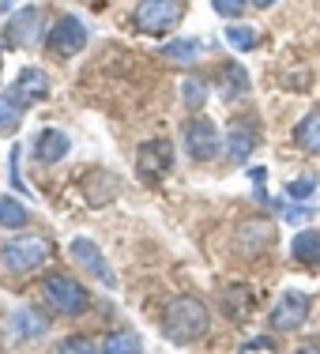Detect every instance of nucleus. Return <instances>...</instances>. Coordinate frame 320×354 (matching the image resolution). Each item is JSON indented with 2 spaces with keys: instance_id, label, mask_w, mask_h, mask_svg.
<instances>
[{
  "instance_id": "393cba45",
  "label": "nucleus",
  "mask_w": 320,
  "mask_h": 354,
  "mask_svg": "<svg viewBox=\"0 0 320 354\" xmlns=\"http://www.w3.org/2000/svg\"><path fill=\"white\" fill-rule=\"evenodd\" d=\"M200 53H204V41L200 38H178L170 46H162V57H170V61H196Z\"/></svg>"
},
{
  "instance_id": "2eb2a0df",
  "label": "nucleus",
  "mask_w": 320,
  "mask_h": 354,
  "mask_svg": "<svg viewBox=\"0 0 320 354\" xmlns=\"http://www.w3.org/2000/svg\"><path fill=\"white\" fill-rule=\"evenodd\" d=\"M256 147H260L256 124H252V121H234L230 124V136H226V155H230V162H249Z\"/></svg>"
},
{
  "instance_id": "20e7f679",
  "label": "nucleus",
  "mask_w": 320,
  "mask_h": 354,
  "mask_svg": "<svg viewBox=\"0 0 320 354\" xmlns=\"http://www.w3.org/2000/svg\"><path fill=\"white\" fill-rule=\"evenodd\" d=\"M181 23V0H140L136 4V27L143 35H170Z\"/></svg>"
},
{
  "instance_id": "6e6552de",
  "label": "nucleus",
  "mask_w": 320,
  "mask_h": 354,
  "mask_svg": "<svg viewBox=\"0 0 320 354\" xmlns=\"http://www.w3.org/2000/svg\"><path fill=\"white\" fill-rule=\"evenodd\" d=\"M68 252H72L75 264H79L87 275H95V279L102 283L106 290H117V275H113V268H109V260L102 257V249H98L91 238H72Z\"/></svg>"
},
{
  "instance_id": "7c9ffc66",
  "label": "nucleus",
  "mask_w": 320,
  "mask_h": 354,
  "mask_svg": "<svg viewBox=\"0 0 320 354\" xmlns=\"http://www.w3.org/2000/svg\"><path fill=\"white\" fill-rule=\"evenodd\" d=\"M275 207H279V212H283L286 218H290V223H305V218H309L305 207H283V204H275Z\"/></svg>"
},
{
  "instance_id": "5701e85b",
  "label": "nucleus",
  "mask_w": 320,
  "mask_h": 354,
  "mask_svg": "<svg viewBox=\"0 0 320 354\" xmlns=\"http://www.w3.org/2000/svg\"><path fill=\"white\" fill-rule=\"evenodd\" d=\"M19 121H23V106L12 95H0V136L19 132Z\"/></svg>"
},
{
  "instance_id": "4468645a",
  "label": "nucleus",
  "mask_w": 320,
  "mask_h": 354,
  "mask_svg": "<svg viewBox=\"0 0 320 354\" xmlns=\"http://www.w3.org/2000/svg\"><path fill=\"white\" fill-rule=\"evenodd\" d=\"M121 192V181H117V174L113 170H91L87 177H83V200H87L91 207H106L109 200Z\"/></svg>"
},
{
  "instance_id": "a878e982",
  "label": "nucleus",
  "mask_w": 320,
  "mask_h": 354,
  "mask_svg": "<svg viewBox=\"0 0 320 354\" xmlns=\"http://www.w3.org/2000/svg\"><path fill=\"white\" fill-rule=\"evenodd\" d=\"M226 41H230L234 49H238V53H252V49H256V41H260V35L252 27H226Z\"/></svg>"
},
{
  "instance_id": "39448f33",
  "label": "nucleus",
  "mask_w": 320,
  "mask_h": 354,
  "mask_svg": "<svg viewBox=\"0 0 320 354\" xmlns=\"http://www.w3.org/2000/svg\"><path fill=\"white\" fill-rule=\"evenodd\" d=\"M46 332H49V317L30 306H19L12 313H4V324H0L4 343H30V339H41Z\"/></svg>"
},
{
  "instance_id": "f8f14e48",
  "label": "nucleus",
  "mask_w": 320,
  "mask_h": 354,
  "mask_svg": "<svg viewBox=\"0 0 320 354\" xmlns=\"http://www.w3.org/2000/svg\"><path fill=\"white\" fill-rule=\"evenodd\" d=\"M185 147H189V155L196 158V162H211L218 155V129L207 117L189 121V129H185Z\"/></svg>"
},
{
  "instance_id": "9b49d317",
  "label": "nucleus",
  "mask_w": 320,
  "mask_h": 354,
  "mask_svg": "<svg viewBox=\"0 0 320 354\" xmlns=\"http://www.w3.org/2000/svg\"><path fill=\"white\" fill-rule=\"evenodd\" d=\"M4 38H8V46H38L41 41V8L27 4L19 12H12V19L4 27Z\"/></svg>"
},
{
  "instance_id": "dca6fc26",
  "label": "nucleus",
  "mask_w": 320,
  "mask_h": 354,
  "mask_svg": "<svg viewBox=\"0 0 320 354\" xmlns=\"http://www.w3.org/2000/svg\"><path fill=\"white\" fill-rule=\"evenodd\" d=\"M72 151V140H68V132H61V129H46V132H38V140H35V158L41 166H53V162H61L64 155Z\"/></svg>"
},
{
  "instance_id": "f03ea898",
  "label": "nucleus",
  "mask_w": 320,
  "mask_h": 354,
  "mask_svg": "<svg viewBox=\"0 0 320 354\" xmlns=\"http://www.w3.org/2000/svg\"><path fill=\"white\" fill-rule=\"evenodd\" d=\"M41 294H46V301L61 317H83L91 306L87 286L75 283L72 275H46V279H41Z\"/></svg>"
},
{
  "instance_id": "a211bd4d",
  "label": "nucleus",
  "mask_w": 320,
  "mask_h": 354,
  "mask_svg": "<svg viewBox=\"0 0 320 354\" xmlns=\"http://www.w3.org/2000/svg\"><path fill=\"white\" fill-rule=\"evenodd\" d=\"M290 257L298 260V264L320 268V230H298V234H294Z\"/></svg>"
},
{
  "instance_id": "f257e3e1",
  "label": "nucleus",
  "mask_w": 320,
  "mask_h": 354,
  "mask_svg": "<svg viewBox=\"0 0 320 354\" xmlns=\"http://www.w3.org/2000/svg\"><path fill=\"white\" fill-rule=\"evenodd\" d=\"M207 328H211V313H207V306L200 298H192V294L173 298L162 313V335L170 343H181V347L204 339Z\"/></svg>"
},
{
  "instance_id": "aec40b11",
  "label": "nucleus",
  "mask_w": 320,
  "mask_h": 354,
  "mask_svg": "<svg viewBox=\"0 0 320 354\" xmlns=\"http://www.w3.org/2000/svg\"><path fill=\"white\" fill-rule=\"evenodd\" d=\"M223 309H226V317H230V320H249L252 317V294L241 283L226 286V290H223Z\"/></svg>"
},
{
  "instance_id": "b1692460",
  "label": "nucleus",
  "mask_w": 320,
  "mask_h": 354,
  "mask_svg": "<svg viewBox=\"0 0 320 354\" xmlns=\"http://www.w3.org/2000/svg\"><path fill=\"white\" fill-rule=\"evenodd\" d=\"M102 351H109V354H140L143 339L136 332H109L106 343H102Z\"/></svg>"
},
{
  "instance_id": "bb28decb",
  "label": "nucleus",
  "mask_w": 320,
  "mask_h": 354,
  "mask_svg": "<svg viewBox=\"0 0 320 354\" xmlns=\"http://www.w3.org/2000/svg\"><path fill=\"white\" fill-rule=\"evenodd\" d=\"M317 192V174H305V177H298V181H290L286 185V196L298 204V200H309Z\"/></svg>"
},
{
  "instance_id": "c756f323",
  "label": "nucleus",
  "mask_w": 320,
  "mask_h": 354,
  "mask_svg": "<svg viewBox=\"0 0 320 354\" xmlns=\"http://www.w3.org/2000/svg\"><path fill=\"white\" fill-rule=\"evenodd\" d=\"M241 351H275V339L272 335H256V339L241 343Z\"/></svg>"
},
{
  "instance_id": "f3484780",
  "label": "nucleus",
  "mask_w": 320,
  "mask_h": 354,
  "mask_svg": "<svg viewBox=\"0 0 320 354\" xmlns=\"http://www.w3.org/2000/svg\"><path fill=\"white\" fill-rule=\"evenodd\" d=\"M249 72L241 68V64H223L218 68V95H223V102H241V98L249 95Z\"/></svg>"
},
{
  "instance_id": "7ed1b4c3",
  "label": "nucleus",
  "mask_w": 320,
  "mask_h": 354,
  "mask_svg": "<svg viewBox=\"0 0 320 354\" xmlns=\"http://www.w3.org/2000/svg\"><path fill=\"white\" fill-rule=\"evenodd\" d=\"M49 252L53 249H49L46 238L27 234V238L8 241L4 252H0V264H4V272H12V275H30V272H38V268L49 260Z\"/></svg>"
},
{
  "instance_id": "4be33fe9",
  "label": "nucleus",
  "mask_w": 320,
  "mask_h": 354,
  "mask_svg": "<svg viewBox=\"0 0 320 354\" xmlns=\"http://www.w3.org/2000/svg\"><path fill=\"white\" fill-rule=\"evenodd\" d=\"M27 223H30V212L19 204V200L0 196V226H4V230H23Z\"/></svg>"
},
{
  "instance_id": "2f4dec72",
  "label": "nucleus",
  "mask_w": 320,
  "mask_h": 354,
  "mask_svg": "<svg viewBox=\"0 0 320 354\" xmlns=\"http://www.w3.org/2000/svg\"><path fill=\"white\" fill-rule=\"evenodd\" d=\"M249 4H252V8H260V12H264V8H272L275 0H249Z\"/></svg>"
},
{
  "instance_id": "6ab92c4d",
  "label": "nucleus",
  "mask_w": 320,
  "mask_h": 354,
  "mask_svg": "<svg viewBox=\"0 0 320 354\" xmlns=\"http://www.w3.org/2000/svg\"><path fill=\"white\" fill-rule=\"evenodd\" d=\"M294 143H298L305 155H320V109L305 113L298 124H294Z\"/></svg>"
},
{
  "instance_id": "0eeeda50",
  "label": "nucleus",
  "mask_w": 320,
  "mask_h": 354,
  "mask_svg": "<svg viewBox=\"0 0 320 354\" xmlns=\"http://www.w3.org/2000/svg\"><path fill=\"white\" fill-rule=\"evenodd\" d=\"M46 46H49V53H57V57L83 53V46H87V27H83V19L79 15H61V19L49 27Z\"/></svg>"
},
{
  "instance_id": "423d86ee",
  "label": "nucleus",
  "mask_w": 320,
  "mask_h": 354,
  "mask_svg": "<svg viewBox=\"0 0 320 354\" xmlns=\"http://www.w3.org/2000/svg\"><path fill=\"white\" fill-rule=\"evenodd\" d=\"M173 143L170 140H147L143 147L136 151V170L147 185H158L166 174L173 170Z\"/></svg>"
},
{
  "instance_id": "412c9836",
  "label": "nucleus",
  "mask_w": 320,
  "mask_h": 354,
  "mask_svg": "<svg viewBox=\"0 0 320 354\" xmlns=\"http://www.w3.org/2000/svg\"><path fill=\"white\" fill-rule=\"evenodd\" d=\"M207 95H211V87H207L204 75H185V80H181V102L189 106L192 113H196V109H204Z\"/></svg>"
},
{
  "instance_id": "9d476101",
  "label": "nucleus",
  "mask_w": 320,
  "mask_h": 354,
  "mask_svg": "<svg viewBox=\"0 0 320 354\" xmlns=\"http://www.w3.org/2000/svg\"><path fill=\"white\" fill-rule=\"evenodd\" d=\"M272 241H275V223H267V218H245L234 230V249L241 257H260Z\"/></svg>"
},
{
  "instance_id": "cd10ccee",
  "label": "nucleus",
  "mask_w": 320,
  "mask_h": 354,
  "mask_svg": "<svg viewBox=\"0 0 320 354\" xmlns=\"http://www.w3.org/2000/svg\"><path fill=\"white\" fill-rule=\"evenodd\" d=\"M245 4L249 0H211L215 15H223V19H238V15L245 12Z\"/></svg>"
},
{
  "instance_id": "ddd939ff",
  "label": "nucleus",
  "mask_w": 320,
  "mask_h": 354,
  "mask_svg": "<svg viewBox=\"0 0 320 354\" xmlns=\"http://www.w3.org/2000/svg\"><path fill=\"white\" fill-rule=\"evenodd\" d=\"M8 95H12L23 109H30L35 102H46L49 98V75L41 68H23L19 75H15V83H12Z\"/></svg>"
},
{
  "instance_id": "1a4fd4ad",
  "label": "nucleus",
  "mask_w": 320,
  "mask_h": 354,
  "mask_svg": "<svg viewBox=\"0 0 320 354\" xmlns=\"http://www.w3.org/2000/svg\"><path fill=\"white\" fill-rule=\"evenodd\" d=\"M309 320V294L305 290H283L272 306V328L275 332H294Z\"/></svg>"
},
{
  "instance_id": "c85d7f7f",
  "label": "nucleus",
  "mask_w": 320,
  "mask_h": 354,
  "mask_svg": "<svg viewBox=\"0 0 320 354\" xmlns=\"http://www.w3.org/2000/svg\"><path fill=\"white\" fill-rule=\"evenodd\" d=\"M57 351H64V354H79V351H83V354H95V351H98V343L83 339V335H72V339H64Z\"/></svg>"
}]
</instances>
